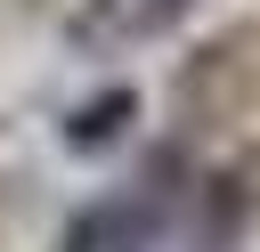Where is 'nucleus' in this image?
<instances>
[{"mask_svg": "<svg viewBox=\"0 0 260 252\" xmlns=\"http://www.w3.org/2000/svg\"><path fill=\"white\" fill-rule=\"evenodd\" d=\"M57 252H146V236L130 211H81V219H65Z\"/></svg>", "mask_w": 260, "mask_h": 252, "instance_id": "nucleus-1", "label": "nucleus"}]
</instances>
